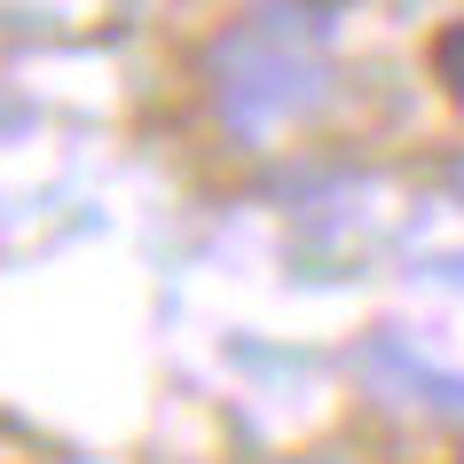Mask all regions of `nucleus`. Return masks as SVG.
Returning <instances> with one entry per match:
<instances>
[{
    "instance_id": "f257e3e1",
    "label": "nucleus",
    "mask_w": 464,
    "mask_h": 464,
    "mask_svg": "<svg viewBox=\"0 0 464 464\" xmlns=\"http://www.w3.org/2000/svg\"><path fill=\"white\" fill-rule=\"evenodd\" d=\"M331 72H323V16L307 0H268L252 24H237L213 48V95L220 119L237 134H268V126L315 111Z\"/></svg>"
},
{
    "instance_id": "f03ea898",
    "label": "nucleus",
    "mask_w": 464,
    "mask_h": 464,
    "mask_svg": "<svg viewBox=\"0 0 464 464\" xmlns=\"http://www.w3.org/2000/svg\"><path fill=\"white\" fill-rule=\"evenodd\" d=\"M440 63H449V87H457V95H464V24L449 32V40H440Z\"/></svg>"
},
{
    "instance_id": "7ed1b4c3",
    "label": "nucleus",
    "mask_w": 464,
    "mask_h": 464,
    "mask_svg": "<svg viewBox=\"0 0 464 464\" xmlns=\"http://www.w3.org/2000/svg\"><path fill=\"white\" fill-rule=\"evenodd\" d=\"M457 197H464V166H457Z\"/></svg>"
}]
</instances>
